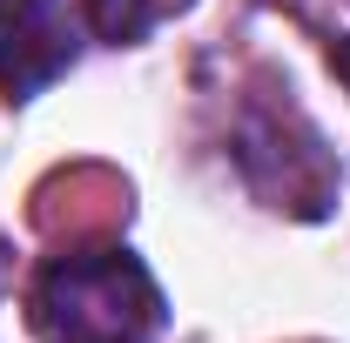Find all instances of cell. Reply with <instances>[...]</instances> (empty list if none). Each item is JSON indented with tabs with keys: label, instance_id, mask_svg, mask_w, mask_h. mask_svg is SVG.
I'll list each match as a JSON object with an SVG mask.
<instances>
[{
	"label": "cell",
	"instance_id": "cell-1",
	"mask_svg": "<svg viewBox=\"0 0 350 343\" xmlns=\"http://www.w3.org/2000/svg\"><path fill=\"white\" fill-rule=\"evenodd\" d=\"M27 323L41 343H148L162 330V290L129 249H68L41 262Z\"/></svg>",
	"mask_w": 350,
	"mask_h": 343
},
{
	"label": "cell",
	"instance_id": "cell-2",
	"mask_svg": "<svg viewBox=\"0 0 350 343\" xmlns=\"http://www.w3.org/2000/svg\"><path fill=\"white\" fill-rule=\"evenodd\" d=\"M81 54V27L68 0H0V94L34 101Z\"/></svg>",
	"mask_w": 350,
	"mask_h": 343
},
{
	"label": "cell",
	"instance_id": "cell-3",
	"mask_svg": "<svg viewBox=\"0 0 350 343\" xmlns=\"http://www.w3.org/2000/svg\"><path fill=\"white\" fill-rule=\"evenodd\" d=\"M182 7H189V0H88V27L108 47H135L148 27H162Z\"/></svg>",
	"mask_w": 350,
	"mask_h": 343
},
{
	"label": "cell",
	"instance_id": "cell-4",
	"mask_svg": "<svg viewBox=\"0 0 350 343\" xmlns=\"http://www.w3.org/2000/svg\"><path fill=\"white\" fill-rule=\"evenodd\" d=\"M330 68H337V74H344V87H350V34H337V41H330Z\"/></svg>",
	"mask_w": 350,
	"mask_h": 343
}]
</instances>
